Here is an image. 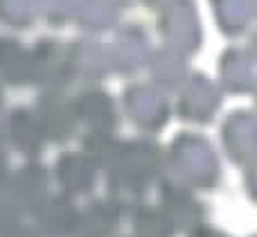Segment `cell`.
Returning <instances> with one entry per match:
<instances>
[{
	"label": "cell",
	"mask_w": 257,
	"mask_h": 237,
	"mask_svg": "<svg viewBox=\"0 0 257 237\" xmlns=\"http://www.w3.org/2000/svg\"><path fill=\"white\" fill-rule=\"evenodd\" d=\"M3 194L23 217H30L50 197V174L39 161H27L18 170L9 172Z\"/></svg>",
	"instance_id": "6da1fadb"
},
{
	"label": "cell",
	"mask_w": 257,
	"mask_h": 237,
	"mask_svg": "<svg viewBox=\"0 0 257 237\" xmlns=\"http://www.w3.org/2000/svg\"><path fill=\"white\" fill-rule=\"evenodd\" d=\"M32 63V84L41 86V90H63L72 79V66L68 50L61 48L54 39L45 36L30 48Z\"/></svg>",
	"instance_id": "7a4b0ae2"
},
{
	"label": "cell",
	"mask_w": 257,
	"mask_h": 237,
	"mask_svg": "<svg viewBox=\"0 0 257 237\" xmlns=\"http://www.w3.org/2000/svg\"><path fill=\"white\" fill-rule=\"evenodd\" d=\"M5 134H7L9 145L16 152H21L27 161L39 158L48 145V136L34 108H12L5 120Z\"/></svg>",
	"instance_id": "3957f363"
},
{
	"label": "cell",
	"mask_w": 257,
	"mask_h": 237,
	"mask_svg": "<svg viewBox=\"0 0 257 237\" xmlns=\"http://www.w3.org/2000/svg\"><path fill=\"white\" fill-rule=\"evenodd\" d=\"M32 228L39 237H66L75 233L79 212L63 194H50L30 217Z\"/></svg>",
	"instance_id": "277c9868"
},
{
	"label": "cell",
	"mask_w": 257,
	"mask_h": 237,
	"mask_svg": "<svg viewBox=\"0 0 257 237\" xmlns=\"http://www.w3.org/2000/svg\"><path fill=\"white\" fill-rule=\"evenodd\" d=\"M36 115H39L43 131L50 140H68L75 131V108L72 102L66 99L63 90H41L39 99H36Z\"/></svg>",
	"instance_id": "5b68a950"
},
{
	"label": "cell",
	"mask_w": 257,
	"mask_h": 237,
	"mask_svg": "<svg viewBox=\"0 0 257 237\" xmlns=\"http://www.w3.org/2000/svg\"><path fill=\"white\" fill-rule=\"evenodd\" d=\"M0 84L27 86L32 84L30 48L14 36H0Z\"/></svg>",
	"instance_id": "8992f818"
},
{
	"label": "cell",
	"mask_w": 257,
	"mask_h": 237,
	"mask_svg": "<svg viewBox=\"0 0 257 237\" xmlns=\"http://www.w3.org/2000/svg\"><path fill=\"white\" fill-rule=\"evenodd\" d=\"M57 181L66 194H81L88 185V170L81 154H63L57 161Z\"/></svg>",
	"instance_id": "52a82bcc"
},
{
	"label": "cell",
	"mask_w": 257,
	"mask_h": 237,
	"mask_svg": "<svg viewBox=\"0 0 257 237\" xmlns=\"http://www.w3.org/2000/svg\"><path fill=\"white\" fill-rule=\"evenodd\" d=\"M39 18L36 0H0V23L14 30L30 27Z\"/></svg>",
	"instance_id": "ba28073f"
},
{
	"label": "cell",
	"mask_w": 257,
	"mask_h": 237,
	"mask_svg": "<svg viewBox=\"0 0 257 237\" xmlns=\"http://www.w3.org/2000/svg\"><path fill=\"white\" fill-rule=\"evenodd\" d=\"M75 0H36V9L39 16L43 18L48 25H61L70 18L75 12Z\"/></svg>",
	"instance_id": "9c48e42d"
},
{
	"label": "cell",
	"mask_w": 257,
	"mask_h": 237,
	"mask_svg": "<svg viewBox=\"0 0 257 237\" xmlns=\"http://www.w3.org/2000/svg\"><path fill=\"white\" fill-rule=\"evenodd\" d=\"M3 99H5V93H3V84H0V108H3Z\"/></svg>",
	"instance_id": "30bf717a"
}]
</instances>
